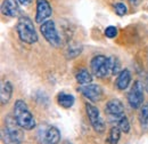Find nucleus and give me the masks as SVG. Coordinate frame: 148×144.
I'll return each mask as SVG.
<instances>
[{
    "label": "nucleus",
    "instance_id": "obj_11",
    "mask_svg": "<svg viewBox=\"0 0 148 144\" xmlns=\"http://www.w3.org/2000/svg\"><path fill=\"white\" fill-rule=\"evenodd\" d=\"M1 12L9 17H17L21 13L19 2L17 0H3L1 3Z\"/></svg>",
    "mask_w": 148,
    "mask_h": 144
},
{
    "label": "nucleus",
    "instance_id": "obj_16",
    "mask_svg": "<svg viewBox=\"0 0 148 144\" xmlns=\"http://www.w3.org/2000/svg\"><path fill=\"white\" fill-rule=\"evenodd\" d=\"M76 81L81 85V86H84V85H89L91 84L92 81V75L90 74V72L86 69H81L79 70V72L76 73Z\"/></svg>",
    "mask_w": 148,
    "mask_h": 144
},
{
    "label": "nucleus",
    "instance_id": "obj_7",
    "mask_svg": "<svg viewBox=\"0 0 148 144\" xmlns=\"http://www.w3.org/2000/svg\"><path fill=\"white\" fill-rule=\"evenodd\" d=\"M128 102L130 107L133 109H139L144 102V87L140 81H134L128 94Z\"/></svg>",
    "mask_w": 148,
    "mask_h": 144
},
{
    "label": "nucleus",
    "instance_id": "obj_5",
    "mask_svg": "<svg viewBox=\"0 0 148 144\" xmlns=\"http://www.w3.org/2000/svg\"><path fill=\"white\" fill-rule=\"evenodd\" d=\"M40 32L43 38L54 47H58L60 45V38L57 32L55 22L53 19H48L40 25Z\"/></svg>",
    "mask_w": 148,
    "mask_h": 144
},
{
    "label": "nucleus",
    "instance_id": "obj_14",
    "mask_svg": "<svg viewBox=\"0 0 148 144\" xmlns=\"http://www.w3.org/2000/svg\"><path fill=\"white\" fill-rule=\"evenodd\" d=\"M13 95V85L10 81H3L0 88V100L1 104H7Z\"/></svg>",
    "mask_w": 148,
    "mask_h": 144
},
{
    "label": "nucleus",
    "instance_id": "obj_1",
    "mask_svg": "<svg viewBox=\"0 0 148 144\" xmlns=\"http://www.w3.org/2000/svg\"><path fill=\"white\" fill-rule=\"evenodd\" d=\"M14 117L22 129H33L36 127V120L27 108L26 103L22 100H17L14 104Z\"/></svg>",
    "mask_w": 148,
    "mask_h": 144
},
{
    "label": "nucleus",
    "instance_id": "obj_6",
    "mask_svg": "<svg viewBox=\"0 0 148 144\" xmlns=\"http://www.w3.org/2000/svg\"><path fill=\"white\" fill-rule=\"evenodd\" d=\"M86 111L93 129L97 133H103L105 130V121L103 120L99 110L90 103H86Z\"/></svg>",
    "mask_w": 148,
    "mask_h": 144
},
{
    "label": "nucleus",
    "instance_id": "obj_13",
    "mask_svg": "<svg viewBox=\"0 0 148 144\" xmlns=\"http://www.w3.org/2000/svg\"><path fill=\"white\" fill-rule=\"evenodd\" d=\"M130 81H131V73L128 69H124L119 73L117 79H116V88L120 90H124L129 87Z\"/></svg>",
    "mask_w": 148,
    "mask_h": 144
},
{
    "label": "nucleus",
    "instance_id": "obj_4",
    "mask_svg": "<svg viewBox=\"0 0 148 144\" xmlns=\"http://www.w3.org/2000/svg\"><path fill=\"white\" fill-rule=\"evenodd\" d=\"M90 68H91L92 74H95L97 78H105L112 74L111 60L105 55L95 56L90 62Z\"/></svg>",
    "mask_w": 148,
    "mask_h": 144
},
{
    "label": "nucleus",
    "instance_id": "obj_2",
    "mask_svg": "<svg viewBox=\"0 0 148 144\" xmlns=\"http://www.w3.org/2000/svg\"><path fill=\"white\" fill-rule=\"evenodd\" d=\"M22 127L16 121L15 117L8 116L6 118V127L2 129V140L5 144H19L23 138V132L21 129Z\"/></svg>",
    "mask_w": 148,
    "mask_h": 144
},
{
    "label": "nucleus",
    "instance_id": "obj_15",
    "mask_svg": "<svg viewBox=\"0 0 148 144\" xmlns=\"http://www.w3.org/2000/svg\"><path fill=\"white\" fill-rule=\"evenodd\" d=\"M57 102H58V104H59L60 107H63V108H65V109H69L73 107L74 102H75V98H74L73 95L66 94V93L62 91V93H59L58 96H57Z\"/></svg>",
    "mask_w": 148,
    "mask_h": 144
},
{
    "label": "nucleus",
    "instance_id": "obj_17",
    "mask_svg": "<svg viewBox=\"0 0 148 144\" xmlns=\"http://www.w3.org/2000/svg\"><path fill=\"white\" fill-rule=\"evenodd\" d=\"M139 121L141 128L148 129V103H145L139 112Z\"/></svg>",
    "mask_w": 148,
    "mask_h": 144
},
{
    "label": "nucleus",
    "instance_id": "obj_3",
    "mask_svg": "<svg viewBox=\"0 0 148 144\" xmlns=\"http://www.w3.org/2000/svg\"><path fill=\"white\" fill-rule=\"evenodd\" d=\"M16 31H17L19 39L25 44L32 45L38 41V35L34 29L33 22L27 16L19 17L17 25H16Z\"/></svg>",
    "mask_w": 148,
    "mask_h": 144
},
{
    "label": "nucleus",
    "instance_id": "obj_9",
    "mask_svg": "<svg viewBox=\"0 0 148 144\" xmlns=\"http://www.w3.org/2000/svg\"><path fill=\"white\" fill-rule=\"evenodd\" d=\"M53 14L51 6L48 0H37V15H36V22L42 24L47 21Z\"/></svg>",
    "mask_w": 148,
    "mask_h": 144
},
{
    "label": "nucleus",
    "instance_id": "obj_24",
    "mask_svg": "<svg viewBox=\"0 0 148 144\" xmlns=\"http://www.w3.org/2000/svg\"><path fill=\"white\" fill-rule=\"evenodd\" d=\"M17 1L23 6H27V5H30L32 2V0H17Z\"/></svg>",
    "mask_w": 148,
    "mask_h": 144
},
{
    "label": "nucleus",
    "instance_id": "obj_18",
    "mask_svg": "<svg viewBox=\"0 0 148 144\" xmlns=\"http://www.w3.org/2000/svg\"><path fill=\"white\" fill-rule=\"evenodd\" d=\"M121 137V129L119 127H113L110 130L108 137H107V143L108 144H117Z\"/></svg>",
    "mask_w": 148,
    "mask_h": 144
},
{
    "label": "nucleus",
    "instance_id": "obj_20",
    "mask_svg": "<svg viewBox=\"0 0 148 144\" xmlns=\"http://www.w3.org/2000/svg\"><path fill=\"white\" fill-rule=\"evenodd\" d=\"M81 51H82V47L81 46H77V45L70 46L67 48V57L69 58H74V57H76L77 55L81 53Z\"/></svg>",
    "mask_w": 148,
    "mask_h": 144
},
{
    "label": "nucleus",
    "instance_id": "obj_23",
    "mask_svg": "<svg viewBox=\"0 0 148 144\" xmlns=\"http://www.w3.org/2000/svg\"><path fill=\"white\" fill-rule=\"evenodd\" d=\"M105 36L110 39H113L117 36V28L116 26H113V25H110L105 29Z\"/></svg>",
    "mask_w": 148,
    "mask_h": 144
},
{
    "label": "nucleus",
    "instance_id": "obj_12",
    "mask_svg": "<svg viewBox=\"0 0 148 144\" xmlns=\"http://www.w3.org/2000/svg\"><path fill=\"white\" fill-rule=\"evenodd\" d=\"M42 138L43 144H57L60 140V133L57 127H48V129L45 130Z\"/></svg>",
    "mask_w": 148,
    "mask_h": 144
},
{
    "label": "nucleus",
    "instance_id": "obj_8",
    "mask_svg": "<svg viewBox=\"0 0 148 144\" xmlns=\"http://www.w3.org/2000/svg\"><path fill=\"white\" fill-rule=\"evenodd\" d=\"M79 91L84 97L90 100L91 102H98L103 97V89H101V87L99 85H96V84L84 85V86L79 88Z\"/></svg>",
    "mask_w": 148,
    "mask_h": 144
},
{
    "label": "nucleus",
    "instance_id": "obj_25",
    "mask_svg": "<svg viewBox=\"0 0 148 144\" xmlns=\"http://www.w3.org/2000/svg\"><path fill=\"white\" fill-rule=\"evenodd\" d=\"M130 3L131 5H133V6H138L140 2H141V0H129Z\"/></svg>",
    "mask_w": 148,
    "mask_h": 144
},
{
    "label": "nucleus",
    "instance_id": "obj_21",
    "mask_svg": "<svg viewBox=\"0 0 148 144\" xmlns=\"http://www.w3.org/2000/svg\"><path fill=\"white\" fill-rule=\"evenodd\" d=\"M110 60H111V69H112V74H117V73H120V61H119V58L117 57H115V56H112L110 57Z\"/></svg>",
    "mask_w": 148,
    "mask_h": 144
},
{
    "label": "nucleus",
    "instance_id": "obj_10",
    "mask_svg": "<svg viewBox=\"0 0 148 144\" xmlns=\"http://www.w3.org/2000/svg\"><path fill=\"white\" fill-rule=\"evenodd\" d=\"M105 112L111 119L119 120L124 116V105L120 100H111L105 107Z\"/></svg>",
    "mask_w": 148,
    "mask_h": 144
},
{
    "label": "nucleus",
    "instance_id": "obj_22",
    "mask_svg": "<svg viewBox=\"0 0 148 144\" xmlns=\"http://www.w3.org/2000/svg\"><path fill=\"white\" fill-rule=\"evenodd\" d=\"M114 8H115V13H116L119 16H123V15L127 14V6H125L124 3H122V2L115 3Z\"/></svg>",
    "mask_w": 148,
    "mask_h": 144
},
{
    "label": "nucleus",
    "instance_id": "obj_19",
    "mask_svg": "<svg viewBox=\"0 0 148 144\" xmlns=\"http://www.w3.org/2000/svg\"><path fill=\"white\" fill-rule=\"evenodd\" d=\"M117 127H119V128L121 129V132H123V133H129L130 132V123L125 116L121 117V118L117 120Z\"/></svg>",
    "mask_w": 148,
    "mask_h": 144
},
{
    "label": "nucleus",
    "instance_id": "obj_26",
    "mask_svg": "<svg viewBox=\"0 0 148 144\" xmlns=\"http://www.w3.org/2000/svg\"><path fill=\"white\" fill-rule=\"evenodd\" d=\"M65 144H70V143H65Z\"/></svg>",
    "mask_w": 148,
    "mask_h": 144
}]
</instances>
